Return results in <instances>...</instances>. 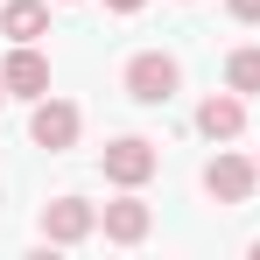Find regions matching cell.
Wrapping results in <instances>:
<instances>
[{
  "label": "cell",
  "instance_id": "obj_1",
  "mask_svg": "<svg viewBox=\"0 0 260 260\" xmlns=\"http://www.w3.org/2000/svg\"><path fill=\"white\" fill-rule=\"evenodd\" d=\"M176 85H183L176 56H162V49H141V56H127V99H141V106H169Z\"/></svg>",
  "mask_w": 260,
  "mask_h": 260
},
{
  "label": "cell",
  "instance_id": "obj_2",
  "mask_svg": "<svg viewBox=\"0 0 260 260\" xmlns=\"http://www.w3.org/2000/svg\"><path fill=\"white\" fill-rule=\"evenodd\" d=\"M155 141H141V134H120V141H106V155H99V169L106 183H120V190H141L148 176H155Z\"/></svg>",
  "mask_w": 260,
  "mask_h": 260
},
{
  "label": "cell",
  "instance_id": "obj_3",
  "mask_svg": "<svg viewBox=\"0 0 260 260\" xmlns=\"http://www.w3.org/2000/svg\"><path fill=\"white\" fill-rule=\"evenodd\" d=\"M0 85H7V99H49V56L36 43H14L0 63Z\"/></svg>",
  "mask_w": 260,
  "mask_h": 260
},
{
  "label": "cell",
  "instance_id": "obj_4",
  "mask_svg": "<svg viewBox=\"0 0 260 260\" xmlns=\"http://www.w3.org/2000/svg\"><path fill=\"white\" fill-rule=\"evenodd\" d=\"M28 134H36V148L63 155V148L78 141V106H71V99H36V113H28Z\"/></svg>",
  "mask_w": 260,
  "mask_h": 260
},
{
  "label": "cell",
  "instance_id": "obj_5",
  "mask_svg": "<svg viewBox=\"0 0 260 260\" xmlns=\"http://www.w3.org/2000/svg\"><path fill=\"white\" fill-rule=\"evenodd\" d=\"M253 183H260V162L225 155V148H218V162L204 169V190H211L218 204H246V197H253Z\"/></svg>",
  "mask_w": 260,
  "mask_h": 260
},
{
  "label": "cell",
  "instance_id": "obj_6",
  "mask_svg": "<svg viewBox=\"0 0 260 260\" xmlns=\"http://www.w3.org/2000/svg\"><path fill=\"white\" fill-rule=\"evenodd\" d=\"M91 225H99V211H91L85 197L43 204V239H49V246H78V239H91Z\"/></svg>",
  "mask_w": 260,
  "mask_h": 260
},
{
  "label": "cell",
  "instance_id": "obj_7",
  "mask_svg": "<svg viewBox=\"0 0 260 260\" xmlns=\"http://www.w3.org/2000/svg\"><path fill=\"white\" fill-rule=\"evenodd\" d=\"M239 127H246V99L232 85L211 91V99L197 106V134H204V141H239Z\"/></svg>",
  "mask_w": 260,
  "mask_h": 260
},
{
  "label": "cell",
  "instance_id": "obj_8",
  "mask_svg": "<svg viewBox=\"0 0 260 260\" xmlns=\"http://www.w3.org/2000/svg\"><path fill=\"white\" fill-rule=\"evenodd\" d=\"M99 225H106V239H113V246H141V239H148V225H155V211H148L141 197H120V204H106V211H99Z\"/></svg>",
  "mask_w": 260,
  "mask_h": 260
},
{
  "label": "cell",
  "instance_id": "obj_9",
  "mask_svg": "<svg viewBox=\"0 0 260 260\" xmlns=\"http://www.w3.org/2000/svg\"><path fill=\"white\" fill-rule=\"evenodd\" d=\"M0 36H7V43H43L49 36V7L43 0H7V7H0Z\"/></svg>",
  "mask_w": 260,
  "mask_h": 260
},
{
  "label": "cell",
  "instance_id": "obj_10",
  "mask_svg": "<svg viewBox=\"0 0 260 260\" xmlns=\"http://www.w3.org/2000/svg\"><path fill=\"white\" fill-rule=\"evenodd\" d=\"M225 85L239 91V99H246V91H260V49H253V43L225 56Z\"/></svg>",
  "mask_w": 260,
  "mask_h": 260
},
{
  "label": "cell",
  "instance_id": "obj_11",
  "mask_svg": "<svg viewBox=\"0 0 260 260\" xmlns=\"http://www.w3.org/2000/svg\"><path fill=\"white\" fill-rule=\"evenodd\" d=\"M232 7V21H260V0H225Z\"/></svg>",
  "mask_w": 260,
  "mask_h": 260
},
{
  "label": "cell",
  "instance_id": "obj_12",
  "mask_svg": "<svg viewBox=\"0 0 260 260\" xmlns=\"http://www.w3.org/2000/svg\"><path fill=\"white\" fill-rule=\"evenodd\" d=\"M106 7H113V14H141L148 0H106Z\"/></svg>",
  "mask_w": 260,
  "mask_h": 260
},
{
  "label": "cell",
  "instance_id": "obj_13",
  "mask_svg": "<svg viewBox=\"0 0 260 260\" xmlns=\"http://www.w3.org/2000/svg\"><path fill=\"white\" fill-rule=\"evenodd\" d=\"M253 260H260V239H253Z\"/></svg>",
  "mask_w": 260,
  "mask_h": 260
},
{
  "label": "cell",
  "instance_id": "obj_14",
  "mask_svg": "<svg viewBox=\"0 0 260 260\" xmlns=\"http://www.w3.org/2000/svg\"><path fill=\"white\" fill-rule=\"evenodd\" d=\"M0 99H7V85H0Z\"/></svg>",
  "mask_w": 260,
  "mask_h": 260
}]
</instances>
